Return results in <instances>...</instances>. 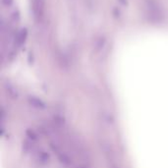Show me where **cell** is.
Wrapping results in <instances>:
<instances>
[{
  "label": "cell",
  "mask_w": 168,
  "mask_h": 168,
  "mask_svg": "<svg viewBox=\"0 0 168 168\" xmlns=\"http://www.w3.org/2000/svg\"><path fill=\"white\" fill-rule=\"evenodd\" d=\"M2 1L4 2L5 4H7V5H8V4H10V3H11L12 1H13V0H2Z\"/></svg>",
  "instance_id": "cell-1"
}]
</instances>
